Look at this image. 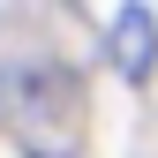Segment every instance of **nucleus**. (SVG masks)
Returning <instances> with one entry per match:
<instances>
[{"mask_svg": "<svg viewBox=\"0 0 158 158\" xmlns=\"http://www.w3.org/2000/svg\"><path fill=\"white\" fill-rule=\"evenodd\" d=\"M113 60H121L128 83H143V75L158 68V15H151V8L128 0V8L113 15Z\"/></svg>", "mask_w": 158, "mask_h": 158, "instance_id": "obj_1", "label": "nucleus"}]
</instances>
